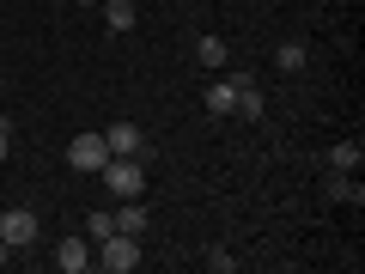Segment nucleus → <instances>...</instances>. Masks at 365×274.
Here are the masks:
<instances>
[{"mask_svg":"<svg viewBox=\"0 0 365 274\" xmlns=\"http://www.w3.org/2000/svg\"><path fill=\"white\" fill-rule=\"evenodd\" d=\"M140 262H146V250L134 232H110V238L91 244V268H104V274H134Z\"/></svg>","mask_w":365,"mask_h":274,"instance_id":"obj_1","label":"nucleus"},{"mask_svg":"<svg viewBox=\"0 0 365 274\" xmlns=\"http://www.w3.org/2000/svg\"><path fill=\"white\" fill-rule=\"evenodd\" d=\"M98 177H104V189H110L116 201H140V189H146V165H140V153H128V158L110 153Z\"/></svg>","mask_w":365,"mask_h":274,"instance_id":"obj_2","label":"nucleus"},{"mask_svg":"<svg viewBox=\"0 0 365 274\" xmlns=\"http://www.w3.org/2000/svg\"><path fill=\"white\" fill-rule=\"evenodd\" d=\"M104 158H110V146H104V134H98V128H86V134L67 141V165H73V171H91V177H98Z\"/></svg>","mask_w":365,"mask_h":274,"instance_id":"obj_3","label":"nucleus"},{"mask_svg":"<svg viewBox=\"0 0 365 274\" xmlns=\"http://www.w3.org/2000/svg\"><path fill=\"white\" fill-rule=\"evenodd\" d=\"M37 232H43L37 208H0V238H6V244H13V250L37 244Z\"/></svg>","mask_w":365,"mask_h":274,"instance_id":"obj_4","label":"nucleus"},{"mask_svg":"<svg viewBox=\"0 0 365 274\" xmlns=\"http://www.w3.org/2000/svg\"><path fill=\"white\" fill-rule=\"evenodd\" d=\"M323 196L335 201V208H365V189H359V171H335V177L323 183Z\"/></svg>","mask_w":365,"mask_h":274,"instance_id":"obj_5","label":"nucleus"},{"mask_svg":"<svg viewBox=\"0 0 365 274\" xmlns=\"http://www.w3.org/2000/svg\"><path fill=\"white\" fill-rule=\"evenodd\" d=\"M98 134H104V146H110L116 158H128V153H140V146H146L140 122H110V128H98Z\"/></svg>","mask_w":365,"mask_h":274,"instance_id":"obj_6","label":"nucleus"},{"mask_svg":"<svg viewBox=\"0 0 365 274\" xmlns=\"http://www.w3.org/2000/svg\"><path fill=\"white\" fill-rule=\"evenodd\" d=\"M55 268L61 274H86L91 268V238H61V244H55Z\"/></svg>","mask_w":365,"mask_h":274,"instance_id":"obj_7","label":"nucleus"},{"mask_svg":"<svg viewBox=\"0 0 365 274\" xmlns=\"http://www.w3.org/2000/svg\"><path fill=\"white\" fill-rule=\"evenodd\" d=\"M104 25L116 31V37H128V31L140 25V6H134V0H104Z\"/></svg>","mask_w":365,"mask_h":274,"instance_id":"obj_8","label":"nucleus"},{"mask_svg":"<svg viewBox=\"0 0 365 274\" xmlns=\"http://www.w3.org/2000/svg\"><path fill=\"white\" fill-rule=\"evenodd\" d=\"M274 67H280V73H304V67H311V49H304L299 37H287L280 49H274Z\"/></svg>","mask_w":365,"mask_h":274,"instance_id":"obj_9","label":"nucleus"},{"mask_svg":"<svg viewBox=\"0 0 365 274\" xmlns=\"http://www.w3.org/2000/svg\"><path fill=\"white\" fill-rule=\"evenodd\" d=\"M232 110H237V86L232 79H213L207 86V116H232Z\"/></svg>","mask_w":365,"mask_h":274,"instance_id":"obj_10","label":"nucleus"},{"mask_svg":"<svg viewBox=\"0 0 365 274\" xmlns=\"http://www.w3.org/2000/svg\"><path fill=\"white\" fill-rule=\"evenodd\" d=\"M365 165V146L359 141H335L329 146V171H359Z\"/></svg>","mask_w":365,"mask_h":274,"instance_id":"obj_11","label":"nucleus"},{"mask_svg":"<svg viewBox=\"0 0 365 274\" xmlns=\"http://www.w3.org/2000/svg\"><path fill=\"white\" fill-rule=\"evenodd\" d=\"M195 61H201V67H225V61H232L225 37H213V31H207V37H195Z\"/></svg>","mask_w":365,"mask_h":274,"instance_id":"obj_12","label":"nucleus"},{"mask_svg":"<svg viewBox=\"0 0 365 274\" xmlns=\"http://www.w3.org/2000/svg\"><path fill=\"white\" fill-rule=\"evenodd\" d=\"M110 232H116V208H91L86 213V238L98 244V238H110Z\"/></svg>","mask_w":365,"mask_h":274,"instance_id":"obj_13","label":"nucleus"},{"mask_svg":"<svg viewBox=\"0 0 365 274\" xmlns=\"http://www.w3.org/2000/svg\"><path fill=\"white\" fill-rule=\"evenodd\" d=\"M116 232H134V238H140V232H146V208L122 201V208H116Z\"/></svg>","mask_w":365,"mask_h":274,"instance_id":"obj_14","label":"nucleus"},{"mask_svg":"<svg viewBox=\"0 0 365 274\" xmlns=\"http://www.w3.org/2000/svg\"><path fill=\"white\" fill-rule=\"evenodd\" d=\"M207 268H213V274H232V268H237V256H232V250H220V244H213V250H207Z\"/></svg>","mask_w":365,"mask_h":274,"instance_id":"obj_15","label":"nucleus"},{"mask_svg":"<svg viewBox=\"0 0 365 274\" xmlns=\"http://www.w3.org/2000/svg\"><path fill=\"white\" fill-rule=\"evenodd\" d=\"M6 153H13V122L0 116V158H6Z\"/></svg>","mask_w":365,"mask_h":274,"instance_id":"obj_16","label":"nucleus"},{"mask_svg":"<svg viewBox=\"0 0 365 274\" xmlns=\"http://www.w3.org/2000/svg\"><path fill=\"white\" fill-rule=\"evenodd\" d=\"M6 262H13V244H6V238H0V268H6Z\"/></svg>","mask_w":365,"mask_h":274,"instance_id":"obj_17","label":"nucleus"},{"mask_svg":"<svg viewBox=\"0 0 365 274\" xmlns=\"http://www.w3.org/2000/svg\"><path fill=\"white\" fill-rule=\"evenodd\" d=\"M79 6H104V0H79Z\"/></svg>","mask_w":365,"mask_h":274,"instance_id":"obj_18","label":"nucleus"},{"mask_svg":"<svg viewBox=\"0 0 365 274\" xmlns=\"http://www.w3.org/2000/svg\"><path fill=\"white\" fill-rule=\"evenodd\" d=\"M49 6H61V0H49Z\"/></svg>","mask_w":365,"mask_h":274,"instance_id":"obj_19","label":"nucleus"}]
</instances>
